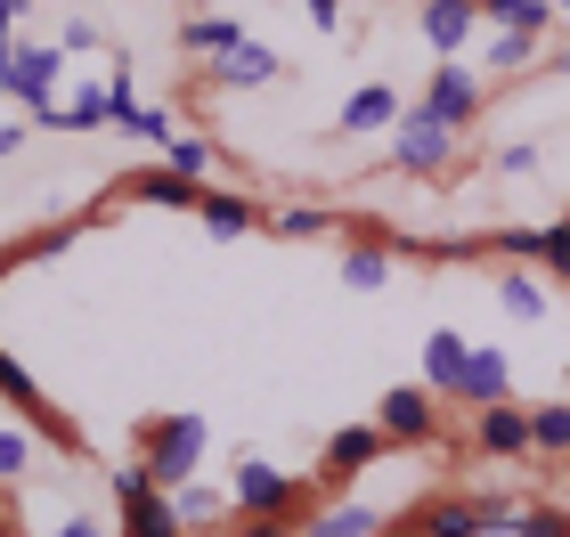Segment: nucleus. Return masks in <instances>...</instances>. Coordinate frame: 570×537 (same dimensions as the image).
Instances as JSON below:
<instances>
[{"mask_svg": "<svg viewBox=\"0 0 570 537\" xmlns=\"http://www.w3.org/2000/svg\"><path fill=\"white\" fill-rule=\"evenodd\" d=\"M204 456H213V424H204L196 407H171V416H147V424H139V465L155 473V489L196 480Z\"/></svg>", "mask_w": 570, "mask_h": 537, "instance_id": "obj_1", "label": "nucleus"}, {"mask_svg": "<svg viewBox=\"0 0 570 537\" xmlns=\"http://www.w3.org/2000/svg\"><path fill=\"white\" fill-rule=\"evenodd\" d=\"M513 521V497H464V489H440L416 497L407 514L392 521V537H505Z\"/></svg>", "mask_w": 570, "mask_h": 537, "instance_id": "obj_2", "label": "nucleus"}, {"mask_svg": "<svg viewBox=\"0 0 570 537\" xmlns=\"http://www.w3.org/2000/svg\"><path fill=\"white\" fill-rule=\"evenodd\" d=\"M228 497H237V521H302L309 480L269 465V456H245V465L228 473Z\"/></svg>", "mask_w": 570, "mask_h": 537, "instance_id": "obj_3", "label": "nucleus"}, {"mask_svg": "<svg viewBox=\"0 0 570 537\" xmlns=\"http://www.w3.org/2000/svg\"><path fill=\"white\" fill-rule=\"evenodd\" d=\"M456 139H464V131H449L440 115L400 107V122H392V171H407V179H440V171H456Z\"/></svg>", "mask_w": 570, "mask_h": 537, "instance_id": "obj_4", "label": "nucleus"}, {"mask_svg": "<svg viewBox=\"0 0 570 537\" xmlns=\"http://www.w3.org/2000/svg\"><path fill=\"white\" fill-rule=\"evenodd\" d=\"M0 399H9L17 416H24V431H41L58 456H82V431H73V416H58V399H49L41 382L24 375V358H9V350H0Z\"/></svg>", "mask_w": 570, "mask_h": 537, "instance_id": "obj_5", "label": "nucleus"}, {"mask_svg": "<svg viewBox=\"0 0 570 537\" xmlns=\"http://www.w3.org/2000/svg\"><path fill=\"white\" fill-rule=\"evenodd\" d=\"M416 107H424V115H440L449 131H473L481 107H489V82H481V73L464 66V58H440V66L424 73V98H416Z\"/></svg>", "mask_w": 570, "mask_h": 537, "instance_id": "obj_6", "label": "nucleus"}, {"mask_svg": "<svg viewBox=\"0 0 570 537\" xmlns=\"http://www.w3.org/2000/svg\"><path fill=\"white\" fill-rule=\"evenodd\" d=\"M375 431L392 448H432L440 440V399L424 391V382H392V391L375 399Z\"/></svg>", "mask_w": 570, "mask_h": 537, "instance_id": "obj_7", "label": "nucleus"}, {"mask_svg": "<svg viewBox=\"0 0 570 537\" xmlns=\"http://www.w3.org/2000/svg\"><path fill=\"white\" fill-rule=\"evenodd\" d=\"M58 73H66V49H58V41H17L0 90H9L24 115H41V107H58Z\"/></svg>", "mask_w": 570, "mask_h": 537, "instance_id": "obj_8", "label": "nucleus"}, {"mask_svg": "<svg viewBox=\"0 0 570 537\" xmlns=\"http://www.w3.org/2000/svg\"><path fill=\"white\" fill-rule=\"evenodd\" d=\"M171 514H179V529H188V537H220V529H237V497H228L220 489V480H179V489H171Z\"/></svg>", "mask_w": 570, "mask_h": 537, "instance_id": "obj_9", "label": "nucleus"}, {"mask_svg": "<svg viewBox=\"0 0 570 537\" xmlns=\"http://www.w3.org/2000/svg\"><path fill=\"white\" fill-rule=\"evenodd\" d=\"M383 456H392V440H383L375 424H343V431H334V440H326V456H318V480H326V489H343L351 473L383 465Z\"/></svg>", "mask_w": 570, "mask_h": 537, "instance_id": "obj_10", "label": "nucleus"}, {"mask_svg": "<svg viewBox=\"0 0 570 537\" xmlns=\"http://www.w3.org/2000/svg\"><path fill=\"white\" fill-rule=\"evenodd\" d=\"M513 399V367L498 342H464V382H456V407H505Z\"/></svg>", "mask_w": 570, "mask_h": 537, "instance_id": "obj_11", "label": "nucleus"}, {"mask_svg": "<svg viewBox=\"0 0 570 537\" xmlns=\"http://www.w3.org/2000/svg\"><path fill=\"white\" fill-rule=\"evenodd\" d=\"M392 122H400V90L392 82H358L343 98V115H334V131L343 139H392Z\"/></svg>", "mask_w": 570, "mask_h": 537, "instance_id": "obj_12", "label": "nucleus"}, {"mask_svg": "<svg viewBox=\"0 0 570 537\" xmlns=\"http://www.w3.org/2000/svg\"><path fill=\"white\" fill-rule=\"evenodd\" d=\"M343 286L351 294H383L392 286V245H383V228H351L343 220Z\"/></svg>", "mask_w": 570, "mask_h": 537, "instance_id": "obj_13", "label": "nucleus"}, {"mask_svg": "<svg viewBox=\"0 0 570 537\" xmlns=\"http://www.w3.org/2000/svg\"><path fill=\"white\" fill-rule=\"evenodd\" d=\"M285 73V58L269 41H245V49H228V58H213L204 66V90H262V82H277Z\"/></svg>", "mask_w": 570, "mask_h": 537, "instance_id": "obj_14", "label": "nucleus"}, {"mask_svg": "<svg viewBox=\"0 0 570 537\" xmlns=\"http://www.w3.org/2000/svg\"><path fill=\"white\" fill-rule=\"evenodd\" d=\"M481 33V0H424V41L440 58H464Z\"/></svg>", "mask_w": 570, "mask_h": 537, "instance_id": "obj_15", "label": "nucleus"}, {"mask_svg": "<svg viewBox=\"0 0 570 537\" xmlns=\"http://www.w3.org/2000/svg\"><path fill=\"white\" fill-rule=\"evenodd\" d=\"M473 448L481 456H530V407H473Z\"/></svg>", "mask_w": 570, "mask_h": 537, "instance_id": "obj_16", "label": "nucleus"}, {"mask_svg": "<svg viewBox=\"0 0 570 537\" xmlns=\"http://www.w3.org/2000/svg\"><path fill=\"white\" fill-rule=\"evenodd\" d=\"M498 310H505L513 326H547V310H554V286H547L538 269H522V261H513V269L498 277Z\"/></svg>", "mask_w": 570, "mask_h": 537, "instance_id": "obj_17", "label": "nucleus"}, {"mask_svg": "<svg viewBox=\"0 0 570 537\" xmlns=\"http://www.w3.org/2000/svg\"><path fill=\"white\" fill-rule=\"evenodd\" d=\"M122 196H131V203H155V212H196V203H204L196 179H179V171H164V163L131 171V179H122Z\"/></svg>", "mask_w": 570, "mask_h": 537, "instance_id": "obj_18", "label": "nucleus"}, {"mask_svg": "<svg viewBox=\"0 0 570 537\" xmlns=\"http://www.w3.org/2000/svg\"><path fill=\"white\" fill-rule=\"evenodd\" d=\"M456 382H464V335L432 326V335H424V391H432L440 407H456Z\"/></svg>", "mask_w": 570, "mask_h": 537, "instance_id": "obj_19", "label": "nucleus"}, {"mask_svg": "<svg viewBox=\"0 0 570 537\" xmlns=\"http://www.w3.org/2000/svg\"><path fill=\"white\" fill-rule=\"evenodd\" d=\"M196 220L213 228V237H253V228H262L269 212H262V203H253V196H237V188H204Z\"/></svg>", "mask_w": 570, "mask_h": 537, "instance_id": "obj_20", "label": "nucleus"}, {"mask_svg": "<svg viewBox=\"0 0 570 537\" xmlns=\"http://www.w3.org/2000/svg\"><path fill=\"white\" fill-rule=\"evenodd\" d=\"M245 41H253L245 17H188V24H179V49H188V58H204V66L228 58V49H245Z\"/></svg>", "mask_w": 570, "mask_h": 537, "instance_id": "obj_21", "label": "nucleus"}, {"mask_svg": "<svg viewBox=\"0 0 570 537\" xmlns=\"http://www.w3.org/2000/svg\"><path fill=\"white\" fill-rule=\"evenodd\" d=\"M302 537H383V514L358 505V497H334V505H318V514L302 521Z\"/></svg>", "mask_w": 570, "mask_h": 537, "instance_id": "obj_22", "label": "nucleus"}, {"mask_svg": "<svg viewBox=\"0 0 570 537\" xmlns=\"http://www.w3.org/2000/svg\"><path fill=\"white\" fill-rule=\"evenodd\" d=\"M481 24H489V33H530V41H547V33H554V0H481Z\"/></svg>", "mask_w": 570, "mask_h": 537, "instance_id": "obj_23", "label": "nucleus"}, {"mask_svg": "<svg viewBox=\"0 0 570 537\" xmlns=\"http://www.w3.org/2000/svg\"><path fill=\"white\" fill-rule=\"evenodd\" d=\"M115 537H188L171 514V489H147V497H122V529Z\"/></svg>", "mask_w": 570, "mask_h": 537, "instance_id": "obj_24", "label": "nucleus"}, {"mask_svg": "<svg viewBox=\"0 0 570 537\" xmlns=\"http://www.w3.org/2000/svg\"><path fill=\"white\" fill-rule=\"evenodd\" d=\"M530 66H547V41H530V33H481V73H530Z\"/></svg>", "mask_w": 570, "mask_h": 537, "instance_id": "obj_25", "label": "nucleus"}, {"mask_svg": "<svg viewBox=\"0 0 570 537\" xmlns=\"http://www.w3.org/2000/svg\"><path fill=\"white\" fill-rule=\"evenodd\" d=\"M262 228H277V237L309 245V237H343V212H326V203H277Z\"/></svg>", "mask_w": 570, "mask_h": 537, "instance_id": "obj_26", "label": "nucleus"}, {"mask_svg": "<svg viewBox=\"0 0 570 537\" xmlns=\"http://www.w3.org/2000/svg\"><path fill=\"white\" fill-rule=\"evenodd\" d=\"M115 131H122V139H139V147H171V139H179V115L164 107V98H155V107L139 98L131 115H115Z\"/></svg>", "mask_w": 570, "mask_h": 537, "instance_id": "obj_27", "label": "nucleus"}, {"mask_svg": "<svg viewBox=\"0 0 570 537\" xmlns=\"http://www.w3.org/2000/svg\"><path fill=\"white\" fill-rule=\"evenodd\" d=\"M213 163H220V139H204V131H179L171 147H164V171H179V179H213Z\"/></svg>", "mask_w": 570, "mask_h": 537, "instance_id": "obj_28", "label": "nucleus"}, {"mask_svg": "<svg viewBox=\"0 0 570 537\" xmlns=\"http://www.w3.org/2000/svg\"><path fill=\"white\" fill-rule=\"evenodd\" d=\"M530 456H570V399H547V407H530Z\"/></svg>", "mask_w": 570, "mask_h": 537, "instance_id": "obj_29", "label": "nucleus"}, {"mask_svg": "<svg viewBox=\"0 0 570 537\" xmlns=\"http://www.w3.org/2000/svg\"><path fill=\"white\" fill-rule=\"evenodd\" d=\"M505 537H570V514H562V505H547V497H513Z\"/></svg>", "mask_w": 570, "mask_h": 537, "instance_id": "obj_30", "label": "nucleus"}, {"mask_svg": "<svg viewBox=\"0 0 570 537\" xmlns=\"http://www.w3.org/2000/svg\"><path fill=\"white\" fill-rule=\"evenodd\" d=\"M538 269H547V277H562V286H570V212L538 228Z\"/></svg>", "mask_w": 570, "mask_h": 537, "instance_id": "obj_31", "label": "nucleus"}, {"mask_svg": "<svg viewBox=\"0 0 570 537\" xmlns=\"http://www.w3.org/2000/svg\"><path fill=\"white\" fill-rule=\"evenodd\" d=\"M33 456H41V448H33V431H24V424H17V431H0V489L33 473Z\"/></svg>", "mask_w": 570, "mask_h": 537, "instance_id": "obj_32", "label": "nucleus"}, {"mask_svg": "<svg viewBox=\"0 0 570 537\" xmlns=\"http://www.w3.org/2000/svg\"><path fill=\"white\" fill-rule=\"evenodd\" d=\"M82 228H90V220H49L41 237H33V261H58V252H73V245H82Z\"/></svg>", "mask_w": 570, "mask_h": 537, "instance_id": "obj_33", "label": "nucleus"}, {"mask_svg": "<svg viewBox=\"0 0 570 537\" xmlns=\"http://www.w3.org/2000/svg\"><path fill=\"white\" fill-rule=\"evenodd\" d=\"M107 107H115V115H131V107H139V73H131V66H115V73H107ZM107 131H115V122H107Z\"/></svg>", "mask_w": 570, "mask_h": 537, "instance_id": "obj_34", "label": "nucleus"}, {"mask_svg": "<svg viewBox=\"0 0 570 537\" xmlns=\"http://www.w3.org/2000/svg\"><path fill=\"white\" fill-rule=\"evenodd\" d=\"M530 171H538V147H530V139L498 147V179H530Z\"/></svg>", "mask_w": 570, "mask_h": 537, "instance_id": "obj_35", "label": "nucleus"}, {"mask_svg": "<svg viewBox=\"0 0 570 537\" xmlns=\"http://www.w3.org/2000/svg\"><path fill=\"white\" fill-rule=\"evenodd\" d=\"M17 24H24V0H0V73H9V49H17Z\"/></svg>", "mask_w": 570, "mask_h": 537, "instance_id": "obj_36", "label": "nucleus"}, {"mask_svg": "<svg viewBox=\"0 0 570 537\" xmlns=\"http://www.w3.org/2000/svg\"><path fill=\"white\" fill-rule=\"evenodd\" d=\"M58 49H66V58H73V49H107V33H98V24H90V17H73Z\"/></svg>", "mask_w": 570, "mask_h": 537, "instance_id": "obj_37", "label": "nucleus"}, {"mask_svg": "<svg viewBox=\"0 0 570 537\" xmlns=\"http://www.w3.org/2000/svg\"><path fill=\"white\" fill-rule=\"evenodd\" d=\"M228 537H302V521H237Z\"/></svg>", "mask_w": 570, "mask_h": 537, "instance_id": "obj_38", "label": "nucleus"}, {"mask_svg": "<svg viewBox=\"0 0 570 537\" xmlns=\"http://www.w3.org/2000/svg\"><path fill=\"white\" fill-rule=\"evenodd\" d=\"M309 24H318V33H343V0H309Z\"/></svg>", "mask_w": 570, "mask_h": 537, "instance_id": "obj_39", "label": "nucleus"}, {"mask_svg": "<svg viewBox=\"0 0 570 537\" xmlns=\"http://www.w3.org/2000/svg\"><path fill=\"white\" fill-rule=\"evenodd\" d=\"M58 537H115V529H98L90 514H73V521H58Z\"/></svg>", "mask_w": 570, "mask_h": 537, "instance_id": "obj_40", "label": "nucleus"}, {"mask_svg": "<svg viewBox=\"0 0 570 537\" xmlns=\"http://www.w3.org/2000/svg\"><path fill=\"white\" fill-rule=\"evenodd\" d=\"M24 131H33V122H0V156H17V147H24Z\"/></svg>", "mask_w": 570, "mask_h": 537, "instance_id": "obj_41", "label": "nucleus"}, {"mask_svg": "<svg viewBox=\"0 0 570 537\" xmlns=\"http://www.w3.org/2000/svg\"><path fill=\"white\" fill-rule=\"evenodd\" d=\"M547 73H570V41H554V49H547Z\"/></svg>", "mask_w": 570, "mask_h": 537, "instance_id": "obj_42", "label": "nucleus"}, {"mask_svg": "<svg viewBox=\"0 0 570 537\" xmlns=\"http://www.w3.org/2000/svg\"><path fill=\"white\" fill-rule=\"evenodd\" d=\"M0 537H17V521H9V514H0Z\"/></svg>", "mask_w": 570, "mask_h": 537, "instance_id": "obj_43", "label": "nucleus"}, {"mask_svg": "<svg viewBox=\"0 0 570 537\" xmlns=\"http://www.w3.org/2000/svg\"><path fill=\"white\" fill-rule=\"evenodd\" d=\"M554 17H570V0H554Z\"/></svg>", "mask_w": 570, "mask_h": 537, "instance_id": "obj_44", "label": "nucleus"}, {"mask_svg": "<svg viewBox=\"0 0 570 537\" xmlns=\"http://www.w3.org/2000/svg\"><path fill=\"white\" fill-rule=\"evenodd\" d=\"M196 9H220V0H196Z\"/></svg>", "mask_w": 570, "mask_h": 537, "instance_id": "obj_45", "label": "nucleus"}, {"mask_svg": "<svg viewBox=\"0 0 570 537\" xmlns=\"http://www.w3.org/2000/svg\"><path fill=\"white\" fill-rule=\"evenodd\" d=\"M0 277H9V252H0Z\"/></svg>", "mask_w": 570, "mask_h": 537, "instance_id": "obj_46", "label": "nucleus"}]
</instances>
